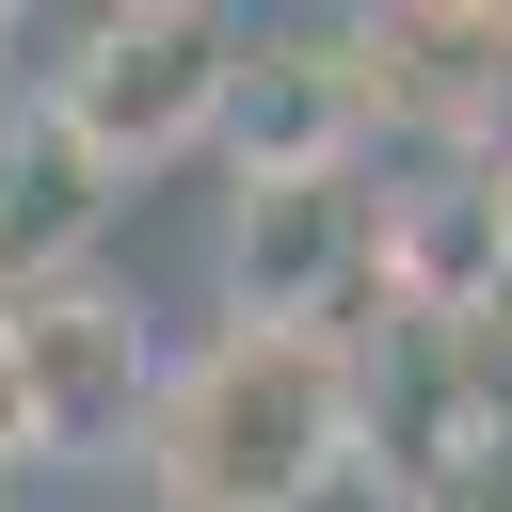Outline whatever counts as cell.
<instances>
[{"label": "cell", "mask_w": 512, "mask_h": 512, "mask_svg": "<svg viewBox=\"0 0 512 512\" xmlns=\"http://www.w3.org/2000/svg\"><path fill=\"white\" fill-rule=\"evenodd\" d=\"M368 448V384L336 336H272V320H224L208 352L160 368V416H144V480L160 512H320Z\"/></svg>", "instance_id": "1"}, {"label": "cell", "mask_w": 512, "mask_h": 512, "mask_svg": "<svg viewBox=\"0 0 512 512\" xmlns=\"http://www.w3.org/2000/svg\"><path fill=\"white\" fill-rule=\"evenodd\" d=\"M224 80H240V16L224 0H112V16L64 32V64L32 80V112L128 192V176L224 144Z\"/></svg>", "instance_id": "2"}, {"label": "cell", "mask_w": 512, "mask_h": 512, "mask_svg": "<svg viewBox=\"0 0 512 512\" xmlns=\"http://www.w3.org/2000/svg\"><path fill=\"white\" fill-rule=\"evenodd\" d=\"M144 416H160V336H144V304H112L96 272L0 304V448H16V464H128Z\"/></svg>", "instance_id": "3"}, {"label": "cell", "mask_w": 512, "mask_h": 512, "mask_svg": "<svg viewBox=\"0 0 512 512\" xmlns=\"http://www.w3.org/2000/svg\"><path fill=\"white\" fill-rule=\"evenodd\" d=\"M384 272V208L352 176H240L224 192V304L272 336H320L352 288Z\"/></svg>", "instance_id": "4"}, {"label": "cell", "mask_w": 512, "mask_h": 512, "mask_svg": "<svg viewBox=\"0 0 512 512\" xmlns=\"http://www.w3.org/2000/svg\"><path fill=\"white\" fill-rule=\"evenodd\" d=\"M352 128H368L352 16L240 32V80H224V160H240V176H352Z\"/></svg>", "instance_id": "5"}, {"label": "cell", "mask_w": 512, "mask_h": 512, "mask_svg": "<svg viewBox=\"0 0 512 512\" xmlns=\"http://www.w3.org/2000/svg\"><path fill=\"white\" fill-rule=\"evenodd\" d=\"M96 240H112V176H96L48 112H0V304L80 288Z\"/></svg>", "instance_id": "6"}, {"label": "cell", "mask_w": 512, "mask_h": 512, "mask_svg": "<svg viewBox=\"0 0 512 512\" xmlns=\"http://www.w3.org/2000/svg\"><path fill=\"white\" fill-rule=\"evenodd\" d=\"M352 64H368V112H416V128L512 112V16H352Z\"/></svg>", "instance_id": "7"}, {"label": "cell", "mask_w": 512, "mask_h": 512, "mask_svg": "<svg viewBox=\"0 0 512 512\" xmlns=\"http://www.w3.org/2000/svg\"><path fill=\"white\" fill-rule=\"evenodd\" d=\"M480 192H496V256H512V160H480Z\"/></svg>", "instance_id": "8"}, {"label": "cell", "mask_w": 512, "mask_h": 512, "mask_svg": "<svg viewBox=\"0 0 512 512\" xmlns=\"http://www.w3.org/2000/svg\"><path fill=\"white\" fill-rule=\"evenodd\" d=\"M0 512H16V448H0Z\"/></svg>", "instance_id": "9"}]
</instances>
